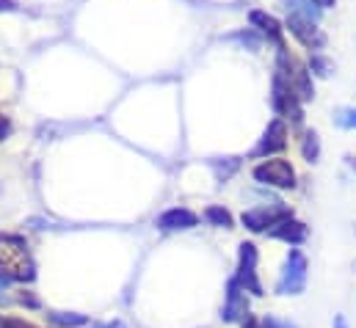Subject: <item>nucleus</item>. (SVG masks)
<instances>
[{"instance_id":"obj_21","label":"nucleus","mask_w":356,"mask_h":328,"mask_svg":"<svg viewBox=\"0 0 356 328\" xmlns=\"http://www.w3.org/2000/svg\"><path fill=\"white\" fill-rule=\"evenodd\" d=\"M334 328H348V323H346L343 318H337V320H334Z\"/></svg>"},{"instance_id":"obj_6","label":"nucleus","mask_w":356,"mask_h":328,"mask_svg":"<svg viewBox=\"0 0 356 328\" xmlns=\"http://www.w3.org/2000/svg\"><path fill=\"white\" fill-rule=\"evenodd\" d=\"M284 218H290V210H284V207H276V210L260 207V210L243 213V227H249L252 232H263V229H273Z\"/></svg>"},{"instance_id":"obj_18","label":"nucleus","mask_w":356,"mask_h":328,"mask_svg":"<svg viewBox=\"0 0 356 328\" xmlns=\"http://www.w3.org/2000/svg\"><path fill=\"white\" fill-rule=\"evenodd\" d=\"M8 284H11V276L0 270V304H6V295H3V287H8Z\"/></svg>"},{"instance_id":"obj_20","label":"nucleus","mask_w":356,"mask_h":328,"mask_svg":"<svg viewBox=\"0 0 356 328\" xmlns=\"http://www.w3.org/2000/svg\"><path fill=\"white\" fill-rule=\"evenodd\" d=\"M6 130H8V122H6V119H3V116H0V138H3V136H6Z\"/></svg>"},{"instance_id":"obj_7","label":"nucleus","mask_w":356,"mask_h":328,"mask_svg":"<svg viewBox=\"0 0 356 328\" xmlns=\"http://www.w3.org/2000/svg\"><path fill=\"white\" fill-rule=\"evenodd\" d=\"M284 147H287V127H284V122L273 119V122L268 124V130L263 133V138H260V144H257V149H254L252 155H254V158H263V155L282 152Z\"/></svg>"},{"instance_id":"obj_1","label":"nucleus","mask_w":356,"mask_h":328,"mask_svg":"<svg viewBox=\"0 0 356 328\" xmlns=\"http://www.w3.org/2000/svg\"><path fill=\"white\" fill-rule=\"evenodd\" d=\"M304 287H307V256L298 248H293L284 259L282 276L276 281V293L279 295H298V293H304Z\"/></svg>"},{"instance_id":"obj_15","label":"nucleus","mask_w":356,"mask_h":328,"mask_svg":"<svg viewBox=\"0 0 356 328\" xmlns=\"http://www.w3.org/2000/svg\"><path fill=\"white\" fill-rule=\"evenodd\" d=\"M337 124H343V127H356V108L340 110V116H337Z\"/></svg>"},{"instance_id":"obj_22","label":"nucleus","mask_w":356,"mask_h":328,"mask_svg":"<svg viewBox=\"0 0 356 328\" xmlns=\"http://www.w3.org/2000/svg\"><path fill=\"white\" fill-rule=\"evenodd\" d=\"M315 3H318V6H323V8H326V6H334V0H315Z\"/></svg>"},{"instance_id":"obj_14","label":"nucleus","mask_w":356,"mask_h":328,"mask_svg":"<svg viewBox=\"0 0 356 328\" xmlns=\"http://www.w3.org/2000/svg\"><path fill=\"white\" fill-rule=\"evenodd\" d=\"M304 158H307L309 163L318 158V136H315V133H309L307 141H304Z\"/></svg>"},{"instance_id":"obj_9","label":"nucleus","mask_w":356,"mask_h":328,"mask_svg":"<svg viewBox=\"0 0 356 328\" xmlns=\"http://www.w3.org/2000/svg\"><path fill=\"white\" fill-rule=\"evenodd\" d=\"M241 290H243V287L232 279V281H229V293H227V304H224V320H227V323L243 320V318H246V312H249L246 295H243Z\"/></svg>"},{"instance_id":"obj_16","label":"nucleus","mask_w":356,"mask_h":328,"mask_svg":"<svg viewBox=\"0 0 356 328\" xmlns=\"http://www.w3.org/2000/svg\"><path fill=\"white\" fill-rule=\"evenodd\" d=\"M0 328H33V326L25 323V320H14V318H8V320H0Z\"/></svg>"},{"instance_id":"obj_2","label":"nucleus","mask_w":356,"mask_h":328,"mask_svg":"<svg viewBox=\"0 0 356 328\" xmlns=\"http://www.w3.org/2000/svg\"><path fill=\"white\" fill-rule=\"evenodd\" d=\"M254 179L263 185H273V188H293L296 185V171L287 161H266L254 168Z\"/></svg>"},{"instance_id":"obj_8","label":"nucleus","mask_w":356,"mask_h":328,"mask_svg":"<svg viewBox=\"0 0 356 328\" xmlns=\"http://www.w3.org/2000/svg\"><path fill=\"white\" fill-rule=\"evenodd\" d=\"M196 213H191V210H185V207H172V210H166L163 215H158V227L163 229V232H179V229H191V227H196Z\"/></svg>"},{"instance_id":"obj_10","label":"nucleus","mask_w":356,"mask_h":328,"mask_svg":"<svg viewBox=\"0 0 356 328\" xmlns=\"http://www.w3.org/2000/svg\"><path fill=\"white\" fill-rule=\"evenodd\" d=\"M268 235L270 238H279L284 243H304L307 240V227L301 221H293V215H290V218L279 221L273 229H268Z\"/></svg>"},{"instance_id":"obj_13","label":"nucleus","mask_w":356,"mask_h":328,"mask_svg":"<svg viewBox=\"0 0 356 328\" xmlns=\"http://www.w3.org/2000/svg\"><path fill=\"white\" fill-rule=\"evenodd\" d=\"M207 221L210 224H216V227H224V229H229L232 227V215L224 210V207H207Z\"/></svg>"},{"instance_id":"obj_12","label":"nucleus","mask_w":356,"mask_h":328,"mask_svg":"<svg viewBox=\"0 0 356 328\" xmlns=\"http://www.w3.org/2000/svg\"><path fill=\"white\" fill-rule=\"evenodd\" d=\"M50 323L64 328H81L89 323V318H83V315H67V312H53L50 315Z\"/></svg>"},{"instance_id":"obj_4","label":"nucleus","mask_w":356,"mask_h":328,"mask_svg":"<svg viewBox=\"0 0 356 328\" xmlns=\"http://www.w3.org/2000/svg\"><path fill=\"white\" fill-rule=\"evenodd\" d=\"M273 108H276L282 116H290L296 124L301 122V105H298V97H296V91L284 83L282 75L273 78Z\"/></svg>"},{"instance_id":"obj_19","label":"nucleus","mask_w":356,"mask_h":328,"mask_svg":"<svg viewBox=\"0 0 356 328\" xmlns=\"http://www.w3.org/2000/svg\"><path fill=\"white\" fill-rule=\"evenodd\" d=\"M97 328H124L122 320H113V323H105V326H97Z\"/></svg>"},{"instance_id":"obj_5","label":"nucleus","mask_w":356,"mask_h":328,"mask_svg":"<svg viewBox=\"0 0 356 328\" xmlns=\"http://www.w3.org/2000/svg\"><path fill=\"white\" fill-rule=\"evenodd\" d=\"M287 28H290V33H293L304 47H309V50H318V47L326 44V36L321 33V28H315L312 19H304V17L290 14V17H287Z\"/></svg>"},{"instance_id":"obj_3","label":"nucleus","mask_w":356,"mask_h":328,"mask_svg":"<svg viewBox=\"0 0 356 328\" xmlns=\"http://www.w3.org/2000/svg\"><path fill=\"white\" fill-rule=\"evenodd\" d=\"M257 248L252 246V243H243L241 246V262H238V284L243 287V290H249V293H254V295H263V287H260V281H257Z\"/></svg>"},{"instance_id":"obj_17","label":"nucleus","mask_w":356,"mask_h":328,"mask_svg":"<svg viewBox=\"0 0 356 328\" xmlns=\"http://www.w3.org/2000/svg\"><path fill=\"white\" fill-rule=\"evenodd\" d=\"M312 67H315V69H318V75H323V78H326V75H329V64H326V61H323V58H315V61H312Z\"/></svg>"},{"instance_id":"obj_11","label":"nucleus","mask_w":356,"mask_h":328,"mask_svg":"<svg viewBox=\"0 0 356 328\" xmlns=\"http://www.w3.org/2000/svg\"><path fill=\"white\" fill-rule=\"evenodd\" d=\"M249 19H252V25H257V28L266 33L268 39L276 42L279 50H284V44H282V28H279V22H276L270 14H266V11H252Z\"/></svg>"}]
</instances>
